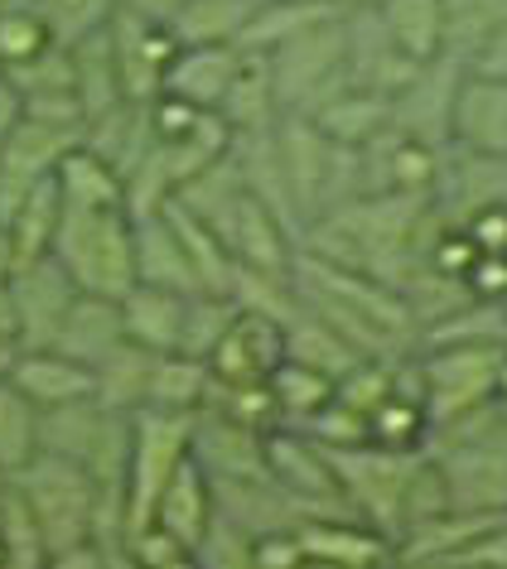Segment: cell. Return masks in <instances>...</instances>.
Returning <instances> with one entry per match:
<instances>
[{"mask_svg":"<svg viewBox=\"0 0 507 569\" xmlns=\"http://www.w3.org/2000/svg\"><path fill=\"white\" fill-rule=\"evenodd\" d=\"M20 338H0V381L10 377V367H16V358H20Z\"/></svg>","mask_w":507,"mask_h":569,"instance_id":"bcb514c9","label":"cell"},{"mask_svg":"<svg viewBox=\"0 0 507 569\" xmlns=\"http://www.w3.org/2000/svg\"><path fill=\"white\" fill-rule=\"evenodd\" d=\"M10 381L30 396L39 410L82 401V396H97V377L88 362L68 358L59 348H20L16 367H10Z\"/></svg>","mask_w":507,"mask_h":569,"instance_id":"5bb4252c","label":"cell"},{"mask_svg":"<svg viewBox=\"0 0 507 569\" xmlns=\"http://www.w3.org/2000/svg\"><path fill=\"white\" fill-rule=\"evenodd\" d=\"M348 6H354V0H348ZM348 6L344 0H261V6L251 10L247 30L237 34V49L242 53H271L276 44H286V39L309 30V24L344 16Z\"/></svg>","mask_w":507,"mask_h":569,"instance_id":"ffe728a7","label":"cell"},{"mask_svg":"<svg viewBox=\"0 0 507 569\" xmlns=\"http://www.w3.org/2000/svg\"><path fill=\"white\" fill-rule=\"evenodd\" d=\"M449 488H445V473L430 453H420L411 482H406V497H401V531H411L420 521H435L440 511H449Z\"/></svg>","mask_w":507,"mask_h":569,"instance_id":"e575fe53","label":"cell"},{"mask_svg":"<svg viewBox=\"0 0 507 569\" xmlns=\"http://www.w3.org/2000/svg\"><path fill=\"white\" fill-rule=\"evenodd\" d=\"M131 218H136V280L165 284V290H185V295L199 290L193 266L185 256V241H179L175 222L165 218V208L131 212Z\"/></svg>","mask_w":507,"mask_h":569,"instance_id":"ac0fdd59","label":"cell"},{"mask_svg":"<svg viewBox=\"0 0 507 569\" xmlns=\"http://www.w3.org/2000/svg\"><path fill=\"white\" fill-rule=\"evenodd\" d=\"M295 531H300L309 565H329V569L397 565V540L387 531H377V526H368L362 517H305Z\"/></svg>","mask_w":507,"mask_h":569,"instance_id":"30bf717a","label":"cell"},{"mask_svg":"<svg viewBox=\"0 0 507 569\" xmlns=\"http://www.w3.org/2000/svg\"><path fill=\"white\" fill-rule=\"evenodd\" d=\"M0 550H6L10 569H44L49 565V546H44V531H39V517H34V507L24 502V492L16 482H6V492H0Z\"/></svg>","mask_w":507,"mask_h":569,"instance_id":"f1b7e54d","label":"cell"},{"mask_svg":"<svg viewBox=\"0 0 507 569\" xmlns=\"http://www.w3.org/2000/svg\"><path fill=\"white\" fill-rule=\"evenodd\" d=\"M237 68H242V49L237 44H179V53L165 68L160 92L179 97V102H189V107L218 111L228 82L237 78Z\"/></svg>","mask_w":507,"mask_h":569,"instance_id":"4fadbf2b","label":"cell"},{"mask_svg":"<svg viewBox=\"0 0 507 569\" xmlns=\"http://www.w3.org/2000/svg\"><path fill=\"white\" fill-rule=\"evenodd\" d=\"M464 59L440 53V59L420 63L411 82L387 97V126L426 146H449V117H455V88H459Z\"/></svg>","mask_w":507,"mask_h":569,"instance_id":"ba28073f","label":"cell"},{"mask_svg":"<svg viewBox=\"0 0 507 569\" xmlns=\"http://www.w3.org/2000/svg\"><path fill=\"white\" fill-rule=\"evenodd\" d=\"M449 146L478 154H507V78L464 68L449 117Z\"/></svg>","mask_w":507,"mask_h":569,"instance_id":"8fae6325","label":"cell"},{"mask_svg":"<svg viewBox=\"0 0 507 569\" xmlns=\"http://www.w3.org/2000/svg\"><path fill=\"white\" fill-rule=\"evenodd\" d=\"M10 266H16V251H10V232L0 222V276H10Z\"/></svg>","mask_w":507,"mask_h":569,"instance_id":"7dc6e473","label":"cell"},{"mask_svg":"<svg viewBox=\"0 0 507 569\" xmlns=\"http://www.w3.org/2000/svg\"><path fill=\"white\" fill-rule=\"evenodd\" d=\"M59 193L68 208H126V179L121 169L97 154L92 146H73L53 169Z\"/></svg>","mask_w":507,"mask_h":569,"instance_id":"7402d4cb","label":"cell"},{"mask_svg":"<svg viewBox=\"0 0 507 569\" xmlns=\"http://www.w3.org/2000/svg\"><path fill=\"white\" fill-rule=\"evenodd\" d=\"M6 482H10V478H6V473H0V492H6Z\"/></svg>","mask_w":507,"mask_h":569,"instance_id":"c3c4849f","label":"cell"},{"mask_svg":"<svg viewBox=\"0 0 507 569\" xmlns=\"http://www.w3.org/2000/svg\"><path fill=\"white\" fill-rule=\"evenodd\" d=\"M53 44H59V39H53L44 10H39L34 0H6V6H0V68H20Z\"/></svg>","mask_w":507,"mask_h":569,"instance_id":"f546056e","label":"cell"},{"mask_svg":"<svg viewBox=\"0 0 507 569\" xmlns=\"http://www.w3.org/2000/svg\"><path fill=\"white\" fill-rule=\"evenodd\" d=\"M218 117L232 126V136H257L280 121V102L271 88L266 53H242V68H237V78L228 82V92H222Z\"/></svg>","mask_w":507,"mask_h":569,"instance_id":"d6986e66","label":"cell"},{"mask_svg":"<svg viewBox=\"0 0 507 569\" xmlns=\"http://www.w3.org/2000/svg\"><path fill=\"white\" fill-rule=\"evenodd\" d=\"M300 430L315 439V445H324V449H344V445H362L368 439V416H358L354 406H344L334 396L329 406H319L315 416H309Z\"/></svg>","mask_w":507,"mask_h":569,"instance_id":"8d00e7d4","label":"cell"},{"mask_svg":"<svg viewBox=\"0 0 507 569\" xmlns=\"http://www.w3.org/2000/svg\"><path fill=\"white\" fill-rule=\"evenodd\" d=\"M464 284H469L474 300L507 305V251H478L474 266L464 270Z\"/></svg>","mask_w":507,"mask_h":569,"instance_id":"60d3db41","label":"cell"},{"mask_svg":"<svg viewBox=\"0 0 507 569\" xmlns=\"http://www.w3.org/2000/svg\"><path fill=\"white\" fill-rule=\"evenodd\" d=\"M426 435H430V416L416 396L406 391H391L382 406L368 416V439L377 445H391V449H426Z\"/></svg>","mask_w":507,"mask_h":569,"instance_id":"1f68e13d","label":"cell"},{"mask_svg":"<svg viewBox=\"0 0 507 569\" xmlns=\"http://www.w3.org/2000/svg\"><path fill=\"white\" fill-rule=\"evenodd\" d=\"M426 453L440 463L459 511H507V406L493 401L430 425Z\"/></svg>","mask_w":507,"mask_h":569,"instance_id":"6da1fadb","label":"cell"},{"mask_svg":"<svg viewBox=\"0 0 507 569\" xmlns=\"http://www.w3.org/2000/svg\"><path fill=\"white\" fill-rule=\"evenodd\" d=\"M208 391H213V372H208L203 358H189V352H155L146 406L199 416L208 406Z\"/></svg>","mask_w":507,"mask_h":569,"instance_id":"cb8c5ba5","label":"cell"},{"mask_svg":"<svg viewBox=\"0 0 507 569\" xmlns=\"http://www.w3.org/2000/svg\"><path fill=\"white\" fill-rule=\"evenodd\" d=\"M126 555H131V565H146V569H189L193 565L185 540H175L165 526H155V521L126 536Z\"/></svg>","mask_w":507,"mask_h":569,"instance_id":"74e56055","label":"cell"},{"mask_svg":"<svg viewBox=\"0 0 507 569\" xmlns=\"http://www.w3.org/2000/svg\"><path fill=\"white\" fill-rule=\"evenodd\" d=\"M107 34H111V53H117V78H121V97L126 102H155L165 88V68L169 59L179 53V39L165 20L146 16L136 6H121L111 10L107 20Z\"/></svg>","mask_w":507,"mask_h":569,"instance_id":"52a82bcc","label":"cell"},{"mask_svg":"<svg viewBox=\"0 0 507 569\" xmlns=\"http://www.w3.org/2000/svg\"><path fill=\"white\" fill-rule=\"evenodd\" d=\"M10 295H16V315H20V343L49 348L63 315L78 300V284L49 251V256H39V261L10 266Z\"/></svg>","mask_w":507,"mask_h":569,"instance_id":"9c48e42d","label":"cell"},{"mask_svg":"<svg viewBox=\"0 0 507 569\" xmlns=\"http://www.w3.org/2000/svg\"><path fill=\"white\" fill-rule=\"evenodd\" d=\"M185 309H189L185 290H165V284L136 280L131 290L121 295L126 338H131L136 348H150V352H179V338H185Z\"/></svg>","mask_w":507,"mask_h":569,"instance_id":"9a60e30c","label":"cell"},{"mask_svg":"<svg viewBox=\"0 0 507 569\" xmlns=\"http://www.w3.org/2000/svg\"><path fill=\"white\" fill-rule=\"evenodd\" d=\"M59 218H63L59 179L44 174L30 193L20 198V208L10 212V222H6L10 251H16V266L39 261V256H49V251H53V232H59Z\"/></svg>","mask_w":507,"mask_h":569,"instance_id":"603a6c76","label":"cell"},{"mask_svg":"<svg viewBox=\"0 0 507 569\" xmlns=\"http://www.w3.org/2000/svg\"><path fill=\"white\" fill-rule=\"evenodd\" d=\"M266 381H271L280 420L286 425H305L319 406L334 401V387H338L329 372H319V367H309V362H295V358H280Z\"/></svg>","mask_w":507,"mask_h":569,"instance_id":"4316f807","label":"cell"},{"mask_svg":"<svg viewBox=\"0 0 507 569\" xmlns=\"http://www.w3.org/2000/svg\"><path fill=\"white\" fill-rule=\"evenodd\" d=\"M251 546H257V536H251L247 526H237L232 517L213 511L208 531L199 536V546H193V565L199 569H251Z\"/></svg>","mask_w":507,"mask_h":569,"instance_id":"836d02e7","label":"cell"},{"mask_svg":"<svg viewBox=\"0 0 507 569\" xmlns=\"http://www.w3.org/2000/svg\"><path fill=\"white\" fill-rule=\"evenodd\" d=\"M39 453V406L16 381H0V473L16 478Z\"/></svg>","mask_w":507,"mask_h":569,"instance_id":"83f0119b","label":"cell"},{"mask_svg":"<svg viewBox=\"0 0 507 569\" xmlns=\"http://www.w3.org/2000/svg\"><path fill=\"white\" fill-rule=\"evenodd\" d=\"M280 358H286V323L257 309H237L232 329L208 352V372L218 381H261Z\"/></svg>","mask_w":507,"mask_h":569,"instance_id":"7c38bea8","label":"cell"},{"mask_svg":"<svg viewBox=\"0 0 507 569\" xmlns=\"http://www.w3.org/2000/svg\"><path fill=\"white\" fill-rule=\"evenodd\" d=\"M377 16L397 39V49L411 53L416 63L445 53V0H377Z\"/></svg>","mask_w":507,"mask_h":569,"instance_id":"d4e9b609","label":"cell"},{"mask_svg":"<svg viewBox=\"0 0 507 569\" xmlns=\"http://www.w3.org/2000/svg\"><path fill=\"white\" fill-rule=\"evenodd\" d=\"M498 24H507V0H445V53L469 59V49Z\"/></svg>","mask_w":507,"mask_h":569,"instance_id":"d6a6232c","label":"cell"},{"mask_svg":"<svg viewBox=\"0 0 507 569\" xmlns=\"http://www.w3.org/2000/svg\"><path fill=\"white\" fill-rule=\"evenodd\" d=\"M344 16L309 24V30H300L295 39H286V44H276L266 53L280 117H286V111L309 117L324 97L348 88V24H344Z\"/></svg>","mask_w":507,"mask_h":569,"instance_id":"3957f363","label":"cell"},{"mask_svg":"<svg viewBox=\"0 0 507 569\" xmlns=\"http://www.w3.org/2000/svg\"><path fill=\"white\" fill-rule=\"evenodd\" d=\"M20 121H24V92H20V82L0 68V140L16 131Z\"/></svg>","mask_w":507,"mask_h":569,"instance_id":"ee69618b","label":"cell"},{"mask_svg":"<svg viewBox=\"0 0 507 569\" xmlns=\"http://www.w3.org/2000/svg\"><path fill=\"white\" fill-rule=\"evenodd\" d=\"M34 6L44 10V20H49V30L59 44H78L82 34L102 30L121 0H34Z\"/></svg>","mask_w":507,"mask_h":569,"instance_id":"d590c367","label":"cell"},{"mask_svg":"<svg viewBox=\"0 0 507 569\" xmlns=\"http://www.w3.org/2000/svg\"><path fill=\"white\" fill-rule=\"evenodd\" d=\"M0 565H6V550H0Z\"/></svg>","mask_w":507,"mask_h":569,"instance_id":"681fc988","label":"cell"},{"mask_svg":"<svg viewBox=\"0 0 507 569\" xmlns=\"http://www.w3.org/2000/svg\"><path fill=\"white\" fill-rule=\"evenodd\" d=\"M507 343H435L416 348L420 401H426L430 425H445L464 410L493 401Z\"/></svg>","mask_w":507,"mask_h":569,"instance_id":"8992f818","label":"cell"},{"mask_svg":"<svg viewBox=\"0 0 507 569\" xmlns=\"http://www.w3.org/2000/svg\"><path fill=\"white\" fill-rule=\"evenodd\" d=\"M237 319V300L232 295H213V290H193L189 295V309H185V338H179V352L189 358H203L218 348V338L232 329Z\"/></svg>","mask_w":507,"mask_h":569,"instance_id":"4dcf8cb0","label":"cell"},{"mask_svg":"<svg viewBox=\"0 0 507 569\" xmlns=\"http://www.w3.org/2000/svg\"><path fill=\"white\" fill-rule=\"evenodd\" d=\"M68 59H73V92H78V107H82V126L92 117H102V111H111L117 102H126L107 24L92 34H82L78 44H68Z\"/></svg>","mask_w":507,"mask_h":569,"instance_id":"44dd1931","label":"cell"},{"mask_svg":"<svg viewBox=\"0 0 507 569\" xmlns=\"http://www.w3.org/2000/svg\"><path fill=\"white\" fill-rule=\"evenodd\" d=\"M0 338H20L16 295H10V276H0Z\"/></svg>","mask_w":507,"mask_h":569,"instance_id":"f6af8a7d","label":"cell"},{"mask_svg":"<svg viewBox=\"0 0 507 569\" xmlns=\"http://www.w3.org/2000/svg\"><path fill=\"white\" fill-rule=\"evenodd\" d=\"M59 261L82 295L121 300L136 284V218L131 208H68L53 232Z\"/></svg>","mask_w":507,"mask_h":569,"instance_id":"7a4b0ae2","label":"cell"},{"mask_svg":"<svg viewBox=\"0 0 507 569\" xmlns=\"http://www.w3.org/2000/svg\"><path fill=\"white\" fill-rule=\"evenodd\" d=\"M193 416L140 406L131 416V459H126V536L150 526L169 473L189 459Z\"/></svg>","mask_w":507,"mask_h":569,"instance_id":"5b68a950","label":"cell"},{"mask_svg":"<svg viewBox=\"0 0 507 569\" xmlns=\"http://www.w3.org/2000/svg\"><path fill=\"white\" fill-rule=\"evenodd\" d=\"M0 6H6V0H0Z\"/></svg>","mask_w":507,"mask_h":569,"instance_id":"f907efd6","label":"cell"},{"mask_svg":"<svg viewBox=\"0 0 507 569\" xmlns=\"http://www.w3.org/2000/svg\"><path fill=\"white\" fill-rule=\"evenodd\" d=\"M117 343H126L121 300H107V295H82L78 290L73 309L63 315V323H59V333H53L49 348H59V352H68V358L97 367Z\"/></svg>","mask_w":507,"mask_h":569,"instance_id":"e0dca14e","label":"cell"},{"mask_svg":"<svg viewBox=\"0 0 507 569\" xmlns=\"http://www.w3.org/2000/svg\"><path fill=\"white\" fill-rule=\"evenodd\" d=\"M150 367H155V352L150 348H136L131 338L117 343L102 362L92 367L97 401L111 406V410H126V416H136V410L146 406V396H150Z\"/></svg>","mask_w":507,"mask_h":569,"instance_id":"484cf974","label":"cell"},{"mask_svg":"<svg viewBox=\"0 0 507 569\" xmlns=\"http://www.w3.org/2000/svg\"><path fill=\"white\" fill-rule=\"evenodd\" d=\"M213 511H218V502H213V478L203 473V463L189 459L169 473V482H165V492H160V502H155V526H165L175 540H185L189 546V555H193V546H199V536L208 531V521H213Z\"/></svg>","mask_w":507,"mask_h":569,"instance_id":"2e32d148","label":"cell"},{"mask_svg":"<svg viewBox=\"0 0 507 569\" xmlns=\"http://www.w3.org/2000/svg\"><path fill=\"white\" fill-rule=\"evenodd\" d=\"M305 546H300V531L286 526V531H266L257 536L251 546V569H305Z\"/></svg>","mask_w":507,"mask_h":569,"instance_id":"ab89813d","label":"cell"},{"mask_svg":"<svg viewBox=\"0 0 507 569\" xmlns=\"http://www.w3.org/2000/svg\"><path fill=\"white\" fill-rule=\"evenodd\" d=\"M464 68H474V73H488V78H507V24L498 30H488L478 44L469 49V59Z\"/></svg>","mask_w":507,"mask_h":569,"instance_id":"7bdbcfd3","label":"cell"},{"mask_svg":"<svg viewBox=\"0 0 507 569\" xmlns=\"http://www.w3.org/2000/svg\"><path fill=\"white\" fill-rule=\"evenodd\" d=\"M464 232L474 237L478 251H507V203H493V208H478Z\"/></svg>","mask_w":507,"mask_h":569,"instance_id":"b9f144b4","label":"cell"},{"mask_svg":"<svg viewBox=\"0 0 507 569\" xmlns=\"http://www.w3.org/2000/svg\"><path fill=\"white\" fill-rule=\"evenodd\" d=\"M324 453H329V463H334L344 502L354 507L368 526H377V531H387L391 540H397L401 536L406 482H411L426 449H391V445H377V439H362V445L324 449Z\"/></svg>","mask_w":507,"mask_h":569,"instance_id":"277c9868","label":"cell"},{"mask_svg":"<svg viewBox=\"0 0 507 569\" xmlns=\"http://www.w3.org/2000/svg\"><path fill=\"white\" fill-rule=\"evenodd\" d=\"M445 569H507V517L484 526L469 546H459L445 560Z\"/></svg>","mask_w":507,"mask_h":569,"instance_id":"f35d334b","label":"cell"}]
</instances>
